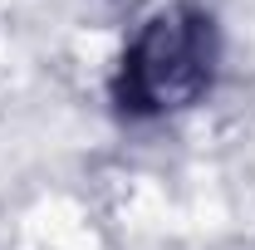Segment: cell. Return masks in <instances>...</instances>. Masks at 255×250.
Instances as JSON below:
<instances>
[{"mask_svg":"<svg viewBox=\"0 0 255 250\" xmlns=\"http://www.w3.org/2000/svg\"><path fill=\"white\" fill-rule=\"evenodd\" d=\"M216 59H221V44H216L211 15L196 5H167L137 25L118 64L113 98L128 118H162V113L191 108L211 89Z\"/></svg>","mask_w":255,"mask_h":250,"instance_id":"cell-1","label":"cell"}]
</instances>
